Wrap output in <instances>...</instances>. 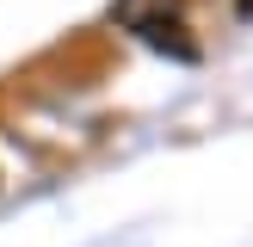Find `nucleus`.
Returning a JSON list of instances; mask_svg holds the SVG:
<instances>
[{
    "label": "nucleus",
    "instance_id": "f257e3e1",
    "mask_svg": "<svg viewBox=\"0 0 253 247\" xmlns=\"http://www.w3.org/2000/svg\"><path fill=\"white\" fill-rule=\"evenodd\" d=\"M111 19H118L124 31H148V25H161V19H179V0H118Z\"/></svg>",
    "mask_w": 253,
    "mask_h": 247
},
{
    "label": "nucleus",
    "instance_id": "f03ea898",
    "mask_svg": "<svg viewBox=\"0 0 253 247\" xmlns=\"http://www.w3.org/2000/svg\"><path fill=\"white\" fill-rule=\"evenodd\" d=\"M142 43H155V49H167V56H179V62H198V43L185 37V25L179 19H161V25H148V31H136Z\"/></svg>",
    "mask_w": 253,
    "mask_h": 247
}]
</instances>
